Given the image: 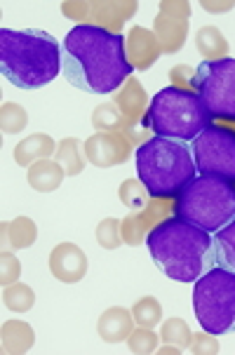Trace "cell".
<instances>
[{"instance_id":"1","label":"cell","mask_w":235,"mask_h":355,"mask_svg":"<svg viewBox=\"0 0 235 355\" xmlns=\"http://www.w3.org/2000/svg\"><path fill=\"white\" fill-rule=\"evenodd\" d=\"M64 73L73 87L87 94H111L130 80L128 40L99 24H78L62 45Z\"/></svg>"},{"instance_id":"32","label":"cell","mask_w":235,"mask_h":355,"mask_svg":"<svg viewBox=\"0 0 235 355\" xmlns=\"http://www.w3.org/2000/svg\"><path fill=\"white\" fill-rule=\"evenodd\" d=\"M19 261H17L15 257L10 254V252H3V275H0V280H3V287L12 285L17 278H19Z\"/></svg>"},{"instance_id":"16","label":"cell","mask_w":235,"mask_h":355,"mask_svg":"<svg viewBox=\"0 0 235 355\" xmlns=\"http://www.w3.org/2000/svg\"><path fill=\"white\" fill-rule=\"evenodd\" d=\"M64 177H66L64 167L52 160H38L35 165L28 167V174H26L28 186L40 191V193H52V191H57L59 186H62Z\"/></svg>"},{"instance_id":"25","label":"cell","mask_w":235,"mask_h":355,"mask_svg":"<svg viewBox=\"0 0 235 355\" xmlns=\"http://www.w3.org/2000/svg\"><path fill=\"white\" fill-rule=\"evenodd\" d=\"M132 318L139 327H158L160 318H162V306L158 304V299L153 297H143L134 306H132Z\"/></svg>"},{"instance_id":"12","label":"cell","mask_w":235,"mask_h":355,"mask_svg":"<svg viewBox=\"0 0 235 355\" xmlns=\"http://www.w3.org/2000/svg\"><path fill=\"white\" fill-rule=\"evenodd\" d=\"M50 270L57 280L62 282H78L87 273V257L78 245L62 243L52 250L50 254Z\"/></svg>"},{"instance_id":"11","label":"cell","mask_w":235,"mask_h":355,"mask_svg":"<svg viewBox=\"0 0 235 355\" xmlns=\"http://www.w3.org/2000/svg\"><path fill=\"white\" fill-rule=\"evenodd\" d=\"M186 3H162L160 15L155 17V38L162 52H177L184 47L186 31H189V17L179 19V12H186Z\"/></svg>"},{"instance_id":"31","label":"cell","mask_w":235,"mask_h":355,"mask_svg":"<svg viewBox=\"0 0 235 355\" xmlns=\"http://www.w3.org/2000/svg\"><path fill=\"white\" fill-rule=\"evenodd\" d=\"M189 351L195 353V355H216V353L221 351V346H219V341H216L214 334L198 332V334H193Z\"/></svg>"},{"instance_id":"27","label":"cell","mask_w":235,"mask_h":355,"mask_svg":"<svg viewBox=\"0 0 235 355\" xmlns=\"http://www.w3.org/2000/svg\"><path fill=\"white\" fill-rule=\"evenodd\" d=\"M118 196H120V200H123V205H128L130 209H143L150 198L146 186H143L139 179H128V182H123Z\"/></svg>"},{"instance_id":"18","label":"cell","mask_w":235,"mask_h":355,"mask_svg":"<svg viewBox=\"0 0 235 355\" xmlns=\"http://www.w3.org/2000/svg\"><path fill=\"white\" fill-rule=\"evenodd\" d=\"M212 261L235 273V219L212 236Z\"/></svg>"},{"instance_id":"23","label":"cell","mask_w":235,"mask_h":355,"mask_svg":"<svg viewBox=\"0 0 235 355\" xmlns=\"http://www.w3.org/2000/svg\"><path fill=\"white\" fill-rule=\"evenodd\" d=\"M3 304L8 306L10 311L17 313H26L33 309L35 304V294L28 285H21V282H12V285L3 287Z\"/></svg>"},{"instance_id":"20","label":"cell","mask_w":235,"mask_h":355,"mask_svg":"<svg viewBox=\"0 0 235 355\" xmlns=\"http://www.w3.org/2000/svg\"><path fill=\"white\" fill-rule=\"evenodd\" d=\"M35 236H38V228L28 216H17L10 224H3V240L12 250H24L33 245Z\"/></svg>"},{"instance_id":"21","label":"cell","mask_w":235,"mask_h":355,"mask_svg":"<svg viewBox=\"0 0 235 355\" xmlns=\"http://www.w3.org/2000/svg\"><path fill=\"white\" fill-rule=\"evenodd\" d=\"M195 47L204 57V62H214V59H224L228 52V40L224 33L214 26H204L195 35Z\"/></svg>"},{"instance_id":"30","label":"cell","mask_w":235,"mask_h":355,"mask_svg":"<svg viewBox=\"0 0 235 355\" xmlns=\"http://www.w3.org/2000/svg\"><path fill=\"white\" fill-rule=\"evenodd\" d=\"M96 243L104 250H116L123 243V233H120V219H104L96 226Z\"/></svg>"},{"instance_id":"10","label":"cell","mask_w":235,"mask_h":355,"mask_svg":"<svg viewBox=\"0 0 235 355\" xmlns=\"http://www.w3.org/2000/svg\"><path fill=\"white\" fill-rule=\"evenodd\" d=\"M132 141L120 132H96L85 141V158L96 167H113L128 160Z\"/></svg>"},{"instance_id":"17","label":"cell","mask_w":235,"mask_h":355,"mask_svg":"<svg viewBox=\"0 0 235 355\" xmlns=\"http://www.w3.org/2000/svg\"><path fill=\"white\" fill-rule=\"evenodd\" d=\"M33 341H35V334L28 322L10 320L3 324V334H0L3 353H26V351H31Z\"/></svg>"},{"instance_id":"19","label":"cell","mask_w":235,"mask_h":355,"mask_svg":"<svg viewBox=\"0 0 235 355\" xmlns=\"http://www.w3.org/2000/svg\"><path fill=\"white\" fill-rule=\"evenodd\" d=\"M143 104H146V92H143V87L134 80V78H130V80L125 83L123 92L116 97V106L120 108V113L125 116V120H130V125H132L139 120Z\"/></svg>"},{"instance_id":"24","label":"cell","mask_w":235,"mask_h":355,"mask_svg":"<svg viewBox=\"0 0 235 355\" xmlns=\"http://www.w3.org/2000/svg\"><path fill=\"white\" fill-rule=\"evenodd\" d=\"M160 339L165 341L167 346H177L179 351H186V348L191 346V329L189 324H186V320H182V318H170V320L162 322L160 327Z\"/></svg>"},{"instance_id":"14","label":"cell","mask_w":235,"mask_h":355,"mask_svg":"<svg viewBox=\"0 0 235 355\" xmlns=\"http://www.w3.org/2000/svg\"><path fill=\"white\" fill-rule=\"evenodd\" d=\"M52 153H57V144H54L52 137L43 135V132H35V135H28L26 139L17 144L15 160L21 167H31L38 160H50Z\"/></svg>"},{"instance_id":"29","label":"cell","mask_w":235,"mask_h":355,"mask_svg":"<svg viewBox=\"0 0 235 355\" xmlns=\"http://www.w3.org/2000/svg\"><path fill=\"white\" fill-rule=\"evenodd\" d=\"M158 341L160 336L153 332L150 327H139V329H132V334L128 336V346L132 353L137 355H148L158 351Z\"/></svg>"},{"instance_id":"22","label":"cell","mask_w":235,"mask_h":355,"mask_svg":"<svg viewBox=\"0 0 235 355\" xmlns=\"http://www.w3.org/2000/svg\"><path fill=\"white\" fill-rule=\"evenodd\" d=\"M54 158L64 167L66 177H78L85 167V155L80 153V139H76V137H69L59 144Z\"/></svg>"},{"instance_id":"3","label":"cell","mask_w":235,"mask_h":355,"mask_svg":"<svg viewBox=\"0 0 235 355\" xmlns=\"http://www.w3.org/2000/svg\"><path fill=\"white\" fill-rule=\"evenodd\" d=\"M146 248L167 278L195 282L204 270V259L212 252V233L179 216H170L150 228Z\"/></svg>"},{"instance_id":"2","label":"cell","mask_w":235,"mask_h":355,"mask_svg":"<svg viewBox=\"0 0 235 355\" xmlns=\"http://www.w3.org/2000/svg\"><path fill=\"white\" fill-rule=\"evenodd\" d=\"M64 69L62 45L47 31L0 28V71L19 89L45 87Z\"/></svg>"},{"instance_id":"13","label":"cell","mask_w":235,"mask_h":355,"mask_svg":"<svg viewBox=\"0 0 235 355\" xmlns=\"http://www.w3.org/2000/svg\"><path fill=\"white\" fill-rule=\"evenodd\" d=\"M160 52H162L160 43L153 33L141 26L132 28L128 35V59H130L132 69H139V71L150 69Z\"/></svg>"},{"instance_id":"26","label":"cell","mask_w":235,"mask_h":355,"mask_svg":"<svg viewBox=\"0 0 235 355\" xmlns=\"http://www.w3.org/2000/svg\"><path fill=\"white\" fill-rule=\"evenodd\" d=\"M0 123H3L5 135H17V132H21L24 128H26L28 116L19 104H15V101H5L3 108H0Z\"/></svg>"},{"instance_id":"7","label":"cell","mask_w":235,"mask_h":355,"mask_svg":"<svg viewBox=\"0 0 235 355\" xmlns=\"http://www.w3.org/2000/svg\"><path fill=\"white\" fill-rule=\"evenodd\" d=\"M193 313L204 332L219 336L235 332V273L212 266L193 287Z\"/></svg>"},{"instance_id":"9","label":"cell","mask_w":235,"mask_h":355,"mask_svg":"<svg viewBox=\"0 0 235 355\" xmlns=\"http://www.w3.org/2000/svg\"><path fill=\"white\" fill-rule=\"evenodd\" d=\"M195 170L202 177H216L235 184V132L209 125L191 141Z\"/></svg>"},{"instance_id":"28","label":"cell","mask_w":235,"mask_h":355,"mask_svg":"<svg viewBox=\"0 0 235 355\" xmlns=\"http://www.w3.org/2000/svg\"><path fill=\"white\" fill-rule=\"evenodd\" d=\"M92 123H94V128L99 132H113V130H120L125 125V116L120 113L118 106L104 104V106L94 108Z\"/></svg>"},{"instance_id":"5","label":"cell","mask_w":235,"mask_h":355,"mask_svg":"<svg viewBox=\"0 0 235 355\" xmlns=\"http://www.w3.org/2000/svg\"><path fill=\"white\" fill-rule=\"evenodd\" d=\"M141 125L155 132V137L177 141H193L212 125V116L202 106L200 97L184 87H165L150 99Z\"/></svg>"},{"instance_id":"6","label":"cell","mask_w":235,"mask_h":355,"mask_svg":"<svg viewBox=\"0 0 235 355\" xmlns=\"http://www.w3.org/2000/svg\"><path fill=\"white\" fill-rule=\"evenodd\" d=\"M174 216L216 233L235 219V184L216 177H195L179 193Z\"/></svg>"},{"instance_id":"15","label":"cell","mask_w":235,"mask_h":355,"mask_svg":"<svg viewBox=\"0 0 235 355\" xmlns=\"http://www.w3.org/2000/svg\"><path fill=\"white\" fill-rule=\"evenodd\" d=\"M99 336L108 344H118V341H125L134 329V318H132V311L128 309H108L104 311V315L99 318Z\"/></svg>"},{"instance_id":"8","label":"cell","mask_w":235,"mask_h":355,"mask_svg":"<svg viewBox=\"0 0 235 355\" xmlns=\"http://www.w3.org/2000/svg\"><path fill=\"white\" fill-rule=\"evenodd\" d=\"M191 85L212 120L235 123V59L224 57L198 64Z\"/></svg>"},{"instance_id":"4","label":"cell","mask_w":235,"mask_h":355,"mask_svg":"<svg viewBox=\"0 0 235 355\" xmlns=\"http://www.w3.org/2000/svg\"><path fill=\"white\" fill-rule=\"evenodd\" d=\"M134 158L139 182L146 186L148 196L158 200L179 198V193L198 177L191 146H186V141L153 137L137 148Z\"/></svg>"}]
</instances>
